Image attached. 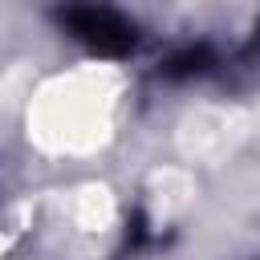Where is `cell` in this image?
<instances>
[{
  "label": "cell",
  "instance_id": "7a4b0ae2",
  "mask_svg": "<svg viewBox=\"0 0 260 260\" xmlns=\"http://www.w3.org/2000/svg\"><path fill=\"white\" fill-rule=\"evenodd\" d=\"M211 65V49H187V53H179V57H171L167 65H162V73L171 77V81H183V77H195V73H203Z\"/></svg>",
  "mask_w": 260,
  "mask_h": 260
},
{
  "label": "cell",
  "instance_id": "6da1fadb",
  "mask_svg": "<svg viewBox=\"0 0 260 260\" xmlns=\"http://www.w3.org/2000/svg\"><path fill=\"white\" fill-rule=\"evenodd\" d=\"M65 24L77 41H85L89 49L106 53V57H122L134 49V28L110 12V8H98V4H85V8H69L65 12Z\"/></svg>",
  "mask_w": 260,
  "mask_h": 260
}]
</instances>
